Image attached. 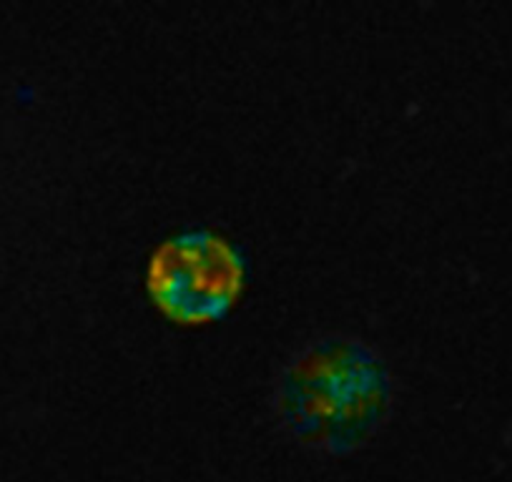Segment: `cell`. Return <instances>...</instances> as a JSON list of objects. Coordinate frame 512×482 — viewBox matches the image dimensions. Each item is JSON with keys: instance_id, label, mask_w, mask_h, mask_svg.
<instances>
[{"instance_id": "cell-1", "label": "cell", "mask_w": 512, "mask_h": 482, "mask_svg": "<svg viewBox=\"0 0 512 482\" xmlns=\"http://www.w3.org/2000/svg\"><path fill=\"white\" fill-rule=\"evenodd\" d=\"M277 412L299 442L342 455L367 442L384 422L390 375L362 342L319 339L284 367Z\"/></svg>"}, {"instance_id": "cell-2", "label": "cell", "mask_w": 512, "mask_h": 482, "mask_svg": "<svg viewBox=\"0 0 512 482\" xmlns=\"http://www.w3.org/2000/svg\"><path fill=\"white\" fill-rule=\"evenodd\" d=\"M244 262L229 241L209 231L166 241L151 264V292L176 319L221 317L239 294Z\"/></svg>"}]
</instances>
